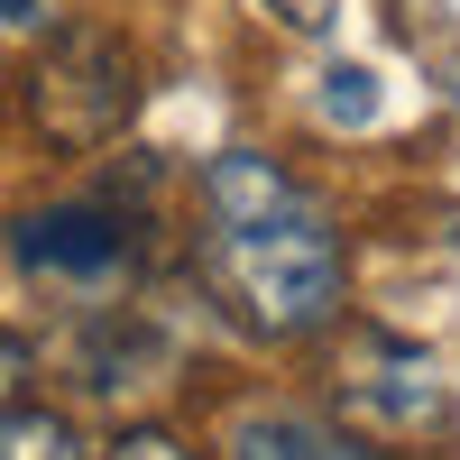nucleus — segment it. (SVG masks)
Instances as JSON below:
<instances>
[{
	"instance_id": "obj_2",
	"label": "nucleus",
	"mask_w": 460,
	"mask_h": 460,
	"mask_svg": "<svg viewBox=\"0 0 460 460\" xmlns=\"http://www.w3.org/2000/svg\"><path fill=\"white\" fill-rule=\"evenodd\" d=\"M138 120V47L111 19H47L10 74V129L37 166H84Z\"/></svg>"
},
{
	"instance_id": "obj_7",
	"label": "nucleus",
	"mask_w": 460,
	"mask_h": 460,
	"mask_svg": "<svg viewBox=\"0 0 460 460\" xmlns=\"http://www.w3.org/2000/svg\"><path fill=\"white\" fill-rule=\"evenodd\" d=\"M37 377H47V341L19 332V323H0V405L37 396Z\"/></svg>"
},
{
	"instance_id": "obj_8",
	"label": "nucleus",
	"mask_w": 460,
	"mask_h": 460,
	"mask_svg": "<svg viewBox=\"0 0 460 460\" xmlns=\"http://www.w3.org/2000/svg\"><path fill=\"white\" fill-rule=\"evenodd\" d=\"M56 19V0H0V37H37Z\"/></svg>"
},
{
	"instance_id": "obj_5",
	"label": "nucleus",
	"mask_w": 460,
	"mask_h": 460,
	"mask_svg": "<svg viewBox=\"0 0 460 460\" xmlns=\"http://www.w3.org/2000/svg\"><path fill=\"white\" fill-rule=\"evenodd\" d=\"M0 460H93V451H84V414H74V405H47V396L0 405Z\"/></svg>"
},
{
	"instance_id": "obj_6",
	"label": "nucleus",
	"mask_w": 460,
	"mask_h": 460,
	"mask_svg": "<svg viewBox=\"0 0 460 460\" xmlns=\"http://www.w3.org/2000/svg\"><path fill=\"white\" fill-rule=\"evenodd\" d=\"M93 460H203L194 442H184L175 424H157V414H138V424H120V433H111Z\"/></svg>"
},
{
	"instance_id": "obj_9",
	"label": "nucleus",
	"mask_w": 460,
	"mask_h": 460,
	"mask_svg": "<svg viewBox=\"0 0 460 460\" xmlns=\"http://www.w3.org/2000/svg\"><path fill=\"white\" fill-rule=\"evenodd\" d=\"M451 102H460V56H451Z\"/></svg>"
},
{
	"instance_id": "obj_3",
	"label": "nucleus",
	"mask_w": 460,
	"mask_h": 460,
	"mask_svg": "<svg viewBox=\"0 0 460 460\" xmlns=\"http://www.w3.org/2000/svg\"><path fill=\"white\" fill-rule=\"evenodd\" d=\"M0 267L28 295H65V314L111 304L147 267V212L120 184H65V194H19L0 212Z\"/></svg>"
},
{
	"instance_id": "obj_4",
	"label": "nucleus",
	"mask_w": 460,
	"mask_h": 460,
	"mask_svg": "<svg viewBox=\"0 0 460 460\" xmlns=\"http://www.w3.org/2000/svg\"><path fill=\"white\" fill-rule=\"evenodd\" d=\"M221 460H387V451L314 405H240L221 424Z\"/></svg>"
},
{
	"instance_id": "obj_1",
	"label": "nucleus",
	"mask_w": 460,
	"mask_h": 460,
	"mask_svg": "<svg viewBox=\"0 0 460 460\" xmlns=\"http://www.w3.org/2000/svg\"><path fill=\"white\" fill-rule=\"evenodd\" d=\"M194 286L249 341H314L341 323L350 249L341 221L267 147H221L194 175Z\"/></svg>"
}]
</instances>
